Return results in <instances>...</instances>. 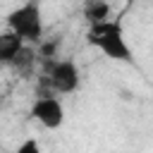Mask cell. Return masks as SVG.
Wrapping results in <instances>:
<instances>
[{
  "instance_id": "obj_2",
  "label": "cell",
  "mask_w": 153,
  "mask_h": 153,
  "mask_svg": "<svg viewBox=\"0 0 153 153\" xmlns=\"http://www.w3.org/2000/svg\"><path fill=\"white\" fill-rule=\"evenodd\" d=\"M7 29H12L24 43L33 45L43 41V12L36 0H29L14 7L7 14Z\"/></svg>"
},
{
  "instance_id": "obj_3",
  "label": "cell",
  "mask_w": 153,
  "mask_h": 153,
  "mask_svg": "<svg viewBox=\"0 0 153 153\" xmlns=\"http://www.w3.org/2000/svg\"><path fill=\"white\" fill-rule=\"evenodd\" d=\"M45 84L53 93H74L79 88V67L72 60H45Z\"/></svg>"
},
{
  "instance_id": "obj_9",
  "label": "cell",
  "mask_w": 153,
  "mask_h": 153,
  "mask_svg": "<svg viewBox=\"0 0 153 153\" xmlns=\"http://www.w3.org/2000/svg\"><path fill=\"white\" fill-rule=\"evenodd\" d=\"M14 153H41V146H38L36 139H26V141H22V143L17 146Z\"/></svg>"
},
{
  "instance_id": "obj_5",
  "label": "cell",
  "mask_w": 153,
  "mask_h": 153,
  "mask_svg": "<svg viewBox=\"0 0 153 153\" xmlns=\"http://www.w3.org/2000/svg\"><path fill=\"white\" fill-rule=\"evenodd\" d=\"M24 45H26V43H24L12 29L0 31V65H10Z\"/></svg>"
},
{
  "instance_id": "obj_6",
  "label": "cell",
  "mask_w": 153,
  "mask_h": 153,
  "mask_svg": "<svg viewBox=\"0 0 153 153\" xmlns=\"http://www.w3.org/2000/svg\"><path fill=\"white\" fill-rule=\"evenodd\" d=\"M36 55H38V53L33 50V45H29V43H26V45H24V48L17 53V57L10 62V67H12L14 72H19V74H29V72L33 69L36 60H38Z\"/></svg>"
},
{
  "instance_id": "obj_8",
  "label": "cell",
  "mask_w": 153,
  "mask_h": 153,
  "mask_svg": "<svg viewBox=\"0 0 153 153\" xmlns=\"http://www.w3.org/2000/svg\"><path fill=\"white\" fill-rule=\"evenodd\" d=\"M57 48H60V41L55 38V41H48V43H38V55L43 57V60H55V53H57Z\"/></svg>"
},
{
  "instance_id": "obj_1",
  "label": "cell",
  "mask_w": 153,
  "mask_h": 153,
  "mask_svg": "<svg viewBox=\"0 0 153 153\" xmlns=\"http://www.w3.org/2000/svg\"><path fill=\"white\" fill-rule=\"evenodd\" d=\"M86 41H88V45L98 48L110 60H117V62H131L134 60L120 22L108 19V22H100V24H91L88 31H86Z\"/></svg>"
},
{
  "instance_id": "obj_4",
  "label": "cell",
  "mask_w": 153,
  "mask_h": 153,
  "mask_svg": "<svg viewBox=\"0 0 153 153\" xmlns=\"http://www.w3.org/2000/svg\"><path fill=\"white\" fill-rule=\"evenodd\" d=\"M31 117L45 129H60L65 122V108L55 96H41L31 105Z\"/></svg>"
},
{
  "instance_id": "obj_7",
  "label": "cell",
  "mask_w": 153,
  "mask_h": 153,
  "mask_svg": "<svg viewBox=\"0 0 153 153\" xmlns=\"http://www.w3.org/2000/svg\"><path fill=\"white\" fill-rule=\"evenodd\" d=\"M84 17H86L88 26H91V24L108 22V17H110V5H108L105 0H88V2L84 5Z\"/></svg>"
}]
</instances>
